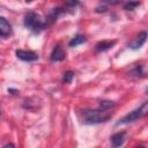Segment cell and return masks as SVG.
Returning <instances> with one entry per match:
<instances>
[{
	"mask_svg": "<svg viewBox=\"0 0 148 148\" xmlns=\"http://www.w3.org/2000/svg\"><path fill=\"white\" fill-rule=\"evenodd\" d=\"M106 111L108 110H103V109L83 110V116H84L83 123L88 124V125H97V124L106 123L112 117V114L106 112Z\"/></svg>",
	"mask_w": 148,
	"mask_h": 148,
	"instance_id": "obj_1",
	"label": "cell"
},
{
	"mask_svg": "<svg viewBox=\"0 0 148 148\" xmlns=\"http://www.w3.org/2000/svg\"><path fill=\"white\" fill-rule=\"evenodd\" d=\"M147 116H148V101L143 102L138 109H135L132 112L124 116L121 119H119L116 123V125L119 126V125H126V124H130V123H134V121H136L139 119H142Z\"/></svg>",
	"mask_w": 148,
	"mask_h": 148,
	"instance_id": "obj_2",
	"label": "cell"
},
{
	"mask_svg": "<svg viewBox=\"0 0 148 148\" xmlns=\"http://www.w3.org/2000/svg\"><path fill=\"white\" fill-rule=\"evenodd\" d=\"M23 24L27 29L31 30L35 34H39L42 30H44L46 28V24H45V22H43L40 16L37 13L31 12V10L25 14L24 20H23Z\"/></svg>",
	"mask_w": 148,
	"mask_h": 148,
	"instance_id": "obj_3",
	"label": "cell"
},
{
	"mask_svg": "<svg viewBox=\"0 0 148 148\" xmlns=\"http://www.w3.org/2000/svg\"><path fill=\"white\" fill-rule=\"evenodd\" d=\"M16 57L22 60V61H27V62H31V61H36L38 60V54L34 51H27V50H16L15 52Z\"/></svg>",
	"mask_w": 148,
	"mask_h": 148,
	"instance_id": "obj_4",
	"label": "cell"
},
{
	"mask_svg": "<svg viewBox=\"0 0 148 148\" xmlns=\"http://www.w3.org/2000/svg\"><path fill=\"white\" fill-rule=\"evenodd\" d=\"M66 10L64 9V8H60V7H57V8H53L51 12H50V14H49V16L46 17V21H45V24H46V27H49V25H52L64 13H65Z\"/></svg>",
	"mask_w": 148,
	"mask_h": 148,
	"instance_id": "obj_5",
	"label": "cell"
},
{
	"mask_svg": "<svg viewBox=\"0 0 148 148\" xmlns=\"http://www.w3.org/2000/svg\"><path fill=\"white\" fill-rule=\"evenodd\" d=\"M147 38H148V32H147V31H141V32L136 36L135 40L132 42L131 44H128V47H130L131 50H138V49H140V47L146 43Z\"/></svg>",
	"mask_w": 148,
	"mask_h": 148,
	"instance_id": "obj_6",
	"label": "cell"
},
{
	"mask_svg": "<svg viewBox=\"0 0 148 148\" xmlns=\"http://www.w3.org/2000/svg\"><path fill=\"white\" fill-rule=\"evenodd\" d=\"M65 58H66L65 51L61 49L60 45H56V46L53 47V50H52L51 56H50V60H51L52 62H58V61L65 60Z\"/></svg>",
	"mask_w": 148,
	"mask_h": 148,
	"instance_id": "obj_7",
	"label": "cell"
},
{
	"mask_svg": "<svg viewBox=\"0 0 148 148\" xmlns=\"http://www.w3.org/2000/svg\"><path fill=\"white\" fill-rule=\"evenodd\" d=\"M12 31H13L12 24L3 16H1L0 17V36L2 38H6L12 35Z\"/></svg>",
	"mask_w": 148,
	"mask_h": 148,
	"instance_id": "obj_8",
	"label": "cell"
},
{
	"mask_svg": "<svg viewBox=\"0 0 148 148\" xmlns=\"http://www.w3.org/2000/svg\"><path fill=\"white\" fill-rule=\"evenodd\" d=\"M116 43H117L116 39H104V40H101L96 44L95 50L97 52H105V51L112 49L116 45Z\"/></svg>",
	"mask_w": 148,
	"mask_h": 148,
	"instance_id": "obj_9",
	"label": "cell"
},
{
	"mask_svg": "<svg viewBox=\"0 0 148 148\" xmlns=\"http://www.w3.org/2000/svg\"><path fill=\"white\" fill-rule=\"evenodd\" d=\"M22 106H23L25 110L35 111V110H37V109L40 108V99H39L38 97H29V98H27V99L23 102Z\"/></svg>",
	"mask_w": 148,
	"mask_h": 148,
	"instance_id": "obj_10",
	"label": "cell"
},
{
	"mask_svg": "<svg viewBox=\"0 0 148 148\" xmlns=\"http://www.w3.org/2000/svg\"><path fill=\"white\" fill-rule=\"evenodd\" d=\"M125 132H118V133H114L113 135H111L110 140H111V143L113 147H120L124 145L125 142Z\"/></svg>",
	"mask_w": 148,
	"mask_h": 148,
	"instance_id": "obj_11",
	"label": "cell"
},
{
	"mask_svg": "<svg viewBox=\"0 0 148 148\" xmlns=\"http://www.w3.org/2000/svg\"><path fill=\"white\" fill-rule=\"evenodd\" d=\"M86 42H87V37H86V36H83V35H76V36H74V37L68 42V46L75 47V46H77V45H80V44H83V43H86Z\"/></svg>",
	"mask_w": 148,
	"mask_h": 148,
	"instance_id": "obj_12",
	"label": "cell"
},
{
	"mask_svg": "<svg viewBox=\"0 0 148 148\" xmlns=\"http://www.w3.org/2000/svg\"><path fill=\"white\" fill-rule=\"evenodd\" d=\"M128 75L131 76H135V77H141V76H145V72H143V66L142 65H136L135 67H133L130 72H128Z\"/></svg>",
	"mask_w": 148,
	"mask_h": 148,
	"instance_id": "obj_13",
	"label": "cell"
},
{
	"mask_svg": "<svg viewBox=\"0 0 148 148\" xmlns=\"http://www.w3.org/2000/svg\"><path fill=\"white\" fill-rule=\"evenodd\" d=\"M138 6H140V1H138V0H128V1H126L125 3H124V9L125 10H134Z\"/></svg>",
	"mask_w": 148,
	"mask_h": 148,
	"instance_id": "obj_14",
	"label": "cell"
},
{
	"mask_svg": "<svg viewBox=\"0 0 148 148\" xmlns=\"http://www.w3.org/2000/svg\"><path fill=\"white\" fill-rule=\"evenodd\" d=\"M116 105V103L113 101H101L99 102V109L103 110H110Z\"/></svg>",
	"mask_w": 148,
	"mask_h": 148,
	"instance_id": "obj_15",
	"label": "cell"
},
{
	"mask_svg": "<svg viewBox=\"0 0 148 148\" xmlns=\"http://www.w3.org/2000/svg\"><path fill=\"white\" fill-rule=\"evenodd\" d=\"M73 79H74V72L67 71L62 75V83H71Z\"/></svg>",
	"mask_w": 148,
	"mask_h": 148,
	"instance_id": "obj_16",
	"label": "cell"
},
{
	"mask_svg": "<svg viewBox=\"0 0 148 148\" xmlns=\"http://www.w3.org/2000/svg\"><path fill=\"white\" fill-rule=\"evenodd\" d=\"M79 5H80L79 0H66L65 1L66 8H69V9H75V7L79 6Z\"/></svg>",
	"mask_w": 148,
	"mask_h": 148,
	"instance_id": "obj_17",
	"label": "cell"
},
{
	"mask_svg": "<svg viewBox=\"0 0 148 148\" xmlns=\"http://www.w3.org/2000/svg\"><path fill=\"white\" fill-rule=\"evenodd\" d=\"M106 10H108V7H106L105 5L97 6V7H96V9H95V12H96V13H105Z\"/></svg>",
	"mask_w": 148,
	"mask_h": 148,
	"instance_id": "obj_18",
	"label": "cell"
},
{
	"mask_svg": "<svg viewBox=\"0 0 148 148\" xmlns=\"http://www.w3.org/2000/svg\"><path fill=\"white\" fill-rule=\"evenodd\" d=\"M105 3H109V5H118V3H120V1L121 0H103Z\"/></svg>",
	"mask_w": 148,
	"mask_h": 148,
	"instance_id": "obj_19",
	"label": "cell"
},
{
	"mask_svg": "<svg viewBox=\"0 0 148 148\" xmlns=\"http://www.w3.org/2000/svg\"><path fill=\"white\" fill-rule=\"evenodd\" d=\"M20 91L17 90V89H14V88H8V94H10V95H17Z\"/></svg>",
	"mask_w": 148,
	"mask_h": 148,
	"instance_id": "obj_20",
	"label": "cell"
},
{
	"mask_svg": "<svg viewBox=\"0 0 148 148\" xmlns=\"http://www.w3.org/2000/svg\"><path fill=\"white\" fill-rule=\"evenodd\" d=\"M7 147H15V146L13 143H6V145L2 146V148H7Z\"/></svg>",
	"mask_w": 148,
	"mask_h": 148,
	"instance_id": "obj_21",
	"label": "cell"
},
{
	"mask_svg": "<svg viewBox=\"0 0 148 148\" xmlns=\"http://www.w3.org/2000/svg\"><path fill=\"white\" fill-rule=\"evenodd\" d=\"M31 1H32V0H25V2H27V3H29V2H31Z\"/></svg>",
	"mask_w": 148,
	"mask_h": 148,
	"instance_id": "obj_22",
	"label": "cell"
},
{
	"mask_svg": "<svg viewBox=\"0 0 148 148\" xmlns=\"http://www.w3.org/2000/svg\"><path fill=\"white\" fill-rule=\"evenodd\" d=\"M146 94H148V87L146 88Z\"/></svg>",
	"mask_w": 148,
	"mask_h": 148,
	"instance_id": "obj_23",
	"label": "cell"
}]
</instances>
